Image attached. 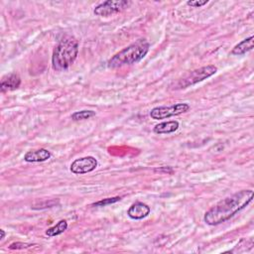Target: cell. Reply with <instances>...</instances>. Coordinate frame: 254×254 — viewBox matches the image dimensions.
Segmentation results:
<instances>
[{"label": "cell", "mask_w": 254, "mask_h": 254, "mask_svg": "<svg viewBox=\"0 0 254 254\" xmlns=\"http://www.w3.org/2000/svg\"><path fill=\"white\" fill-rule=\"evenodd\" d=\"M21 85V79L20 77L13 73L10 74L6 77H4L1 80V84H0V90L2 92H6V91H11V90H15L17 88H19V86Z\"/></svg>", "instance_id": "10"}, {"label": "cell", "mask_w": 254, "mask_h": 254, "mask_svg": "<svg viewBox=\"0 0 254 254\" xmlns=\"http://www.w3.org/2000/svg\"><path fill=\"white\" fill-rule=\"evenodd\" d=\"M95 115V111L92 110H82L77 111L72 114V119L74 121H80V120H86L90 117H93Z\"/></svg>", "instance_id": "14"}, {"label": "cell", "mask_w": 254, "mask_h": 254, "mask_svg": "<svg viewBox=\"0 0 254 254\" xmlns=\"http://www.w3.org/2000/svg\"><path fill=\"white\" fill-rule=\"evenodd\" d=\"M208 3H209V0H192V1H188L187 5L194 8H200Z\"/></svg>", "instance_id": "16"}, {"label": "cell", "mask_w": 254, "mask_h": 254, "mask_svg": "<svg viewBox=\"0 0 254 254\" xmlns=\"http://www.w3.org/2000/svg\"><path fill=\"white\" fill-rule=\"evenodd\" d=\"M150 212H151V209L148 205L137 202V203L133 204L129 208V210L127 211V214H128V216L132 219H143L149 215Z\"/></svg>", "instance_id": "9"}, {"label": "cell", "mask_w": 254, "mask_h": 254, "mask_svg": "<svg viewBox=\"0 0 254 254\" xmlns=\"http://www.w3.org/2000/svg\"><path fill=\"white\" fill-rule=\"evenodd\" d=\"M155 172H159V173H167V174H172L174 171L171 167H161V168H157L155 169Z\"/></svg>", "instance_id": "18"}, {"label": "cell", "mask_w": 254, "mask_h": 254, "mask_svg": "<svg viewBox=\"0 0 254 254\" xmlns=\"http://www.w3.org/2000/svg\"><path fill=\"white\" fill-rule=\"evenodd\" d=\"M190 110L188 104H176L170 106H158L150 111V116L155 119H166L171 116H177L186 113Z\"/></svg>", "instance_id": "6"}, {"label": "cell", "mask_w": 254, "mask_h": 254, "mask_svg": "<svg viewBox=\"0 0 254 254\" xmlns=\"http://www.w3.org/2000/svg\"><path fill=\"white\" fill-rule=\"evenodd\" d=\"M149 48L150 44L145 39H140L114 55L108 61V67L113 69L138 63L147 55Z\"/></svg>", "instance_id": "3"}, {"label": "cell", "mask_w": 254, "mask_h": 254, "mask_svg": "<svg viewBox=\"0 0 254 254\" xmlns=\"http://www.w3.org/2000/svg\"><path fill=\"white\" fill-rule=\"evenodd\" d=\"M79 54V42L74 38L63 39L55 48L52 67L55 71H66L76 61Z\"/></svg>", "instance_id": "2"}, {"label": "cell", "mask_w": 254, "mask_h": 254, "mask_svg": "<svg viewBox=\"0 0 254 254\" xmlns=\"http://www.w3.org/2000/svg\"><path fill=\"white\" fill-rule=\"evenodd\" d=\"M98 167V160L92 156H86L76 160L71 164V172L77 175L90 173Z\"/></svg>", "instance_id": "7"}, {"label": "cell", "mask_w": 254, "mask_h": 254, "mask_svg": "<svg viewBox=\"0 0 254 254\" xmlns=\"http://www.w3.org/2000/svg\"><path fill=\"white\" fill-rule=\"evenodd\" d=\"M216 72H217V68L212 65H209V66L197 69L195 71L188 73L183 78L179 79L176 83H174V85H172V88L173 89H184L189 86H192L198 83H201V82L211 78L212 76L216 74Z\"/></svg>", "instance_id": "4"}, {"label": "cell", "mask_w": 254, "mask_h": 254, "mask_svg": "<svg viewBox=\"0 0 254 254\" xmlns=\"http://www.w3.org/2000/svg\"><path fill=\"white\" fill-rule=\"evenodd\" d=\"M67 229H68V222H67V220L63 219V220H60L56 226L48 229L46 231V234L49 237L57 236V235H60V234L65 233L67 231Z\"/></svg>", "instance_id": "13"}, {"label": "cell", "mask_w": 254, "mask_h": 254, "mask_svg": "<svg viewBox=\"0 0 254 254\" xmlns=\"http://www.w3.org/2000/svg\"><path fill=\"white\" fill-rule=\"evenodd\" d=\"M253 42H254V37L250 36L249 38L244 39L240 43H238L232 51V55L234 56H242L246 54L247 52L251 51L253 49Z\"/></svg>", "instance_id": "12"}, {"label": "cell", "mask_w": 254, "mask_h": 254, "mask_svg": "<svg viewBox=\"0 0 254 254\" xmlns=\"http://www.w3.org/2000/svg\"><path fill=\"white\" fill-rule=\"evenodd\" d=\"M121 197H114V198H107V199H105V200H102V201H99L97 203H94L91 205V207H106V206H108V205H112V204H115L119 201H121Z\"/></svg>", "instance_id": "15"}, {"label": "cell", "mask_w": 254, "mask_h": 254, "mask_svg": "<svg viewBox=\"0 0 254 254\" xmlns=\"http://www.w3.org/2000/svg\"><path fill=\"white\" fill-rule=\"evenodd\" d=\"M30 246H33V245L30 244V243H24V242H14V243L10 244L9 249H11V250H14V249L19 250V249L28 248V247H30Z\"/></svg>", "instance_id": "17"}, {"label": "cell", "mask_w": 254, "mask_h": 254, "mask_svg": "<svg viewBox=\"0 0 254 254\" xmlns=\"http://www.w3.org/2000/svg\"><path fill=\"white\" fill-rule=\"evenodd\" d=\"M131 4L128 0H107L94 8L93 13L97 16L108 17L110 15L122 12Z\"/></svg>", "instance_id": "5"}, {"label": "cell", "mask_w": 254, "mask_h": 254, "mask_svg": "<svg viewBox=\"0 0 254 254\" xmlns=\"http://www.w3.org/2000/svg\"><path fill=\"white\" fill-rule=\"evenodd\" d=\"M179 122L178 121H165L155 125L153 131L156 134H170L179 129Z\"/></svg>", "instance_id": "11"}, {"label": "cell", "mask_w": 254, "mask_h": 254, "mask_svg": "<svg viewBox=\"0 0 254 254\" xmlns=\"http://www.w3.org/2000/svg\"><path fill=\"white\" fill-rule=\"evenodd\" d=\"M254 192L252 190H239L210 209L204 216L205 222L209 226H217L226 222L238 212L245 209L252 202Z\"/></svg>", "instance_id": "1"}, {"label": "cell", "mask_w": 254, "mask_h": 254, "mask_svg": "<svg viewBox=\"0 0 254 254\" xmlns=\"http://www.w3.org/2000/svg\"><path fill=\"white\" fill-rule=\"evenodd\" d=\"M0 233H1V236H0V239L2 240L5 237V232H4V230H0Z\"/></svg>", "instance_id": "19"}, {"label": "cell", "mask_w": 254, "mask_h": 254, "mask_svg": "<svg viewBox=\"0 0 254 254\" xmlns=\"http://www.w3.org/2000/svg\"><path fill=\"white\" fill-rule=\"evenodd\" d=\"M52 154L47 149H39L35 151H29L25 154L24 160L28 163H39V162H45L51 158Z\"/></svg>", "instance_id": "8"}]
</instances>
